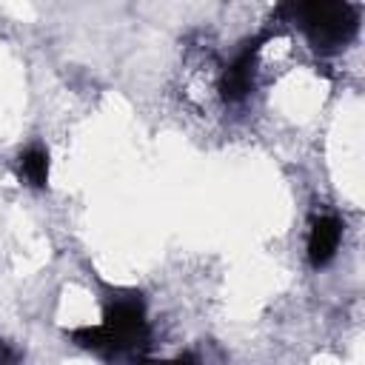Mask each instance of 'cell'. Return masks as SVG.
<instances>
[{"mask_svg":"<svg viewBox=\"0 0 365 365\" xmlns=\"http://www.w3.org/2000/svg\"><path fill=\"white\" fill-rule=\"evenodd\" d=\"M294 20H299L302 31L319 51H336L345 46L356 31L354 9L345 3H302L288 6Z\"/></svg>","mask_w":365,"mask_h":365,"instance_id":"obj_1","label":"cell"},{"mask_svg":"<svg viewBox=\"0 0 365 365\" xmlns=\"http://www.w3.org/2000/svg\"><path fill=\"white\" fill-rule=\"evenodd\" d=\"M339 242H342V222L334 214H319V217L311 220V228H308V259H311L314 268L328 265L336 257Z\"/></svg>","mask_w":365,"mask_h":365,"instance_id":"obj_2","label":"cell"},{"mask_svg":"<svg viewBox=\"0 0 365 365\" xmlns=\"http://www.w3.org/2000/svg\"><path fill=\"white\" fill-rule=\"evenodd\" d=\"M17 174L26 185L43 188L48 180V151L43 145H29L17 160Z\"/></svg>","mask_w":365,"mask_h":365,"instance_id":"obj_3","label":"cell"},{"mask_svg":"<svg viewBox=\"0 0 365 365\" xmlns=\"http://www.w3.org/2000/svg\"><path fill=\"white\" fill-rule=\"evenodd\" d=\"M140 365H194L191 356H174V359H154V362H140Z\"/></svg>","mask_w":365,"mask_h":365,"instance_id":"obj_4","label":"cell"}]
</instances>
